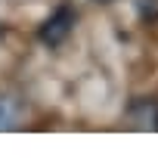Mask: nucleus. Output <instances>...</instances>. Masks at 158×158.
I'll return each mask as SVG.
<instances>
[{"instance_id":"obj_1","label":"nucleus","mask_w":158,"mask_h":158,"mask_svg":"<svg viewBox=\"0 0 158 158\" xmlns=\"http://www.w3.org/2000/svg\"><path fill=\"white\" fill-rule=\"evenodd\" d=\"M74 22H77V13L68 6V3H62V6H56V13L37 28V37H40V44L44 47H62L65 40H68V34L74 31Z\"/></svg>"},{"instance_id":"obj_2","label":"nucleus","mask_w":158,"mask_h":158,"mask_svg":"<svg viewBox=\"0 0 158 158\" xmlns=\"http://www.w3.org/2000/svg\"><path fill=\"white\" fill-rule=\"evenodd\" d=\"M127 118L133 121V127H139V130H158V106L152 102V99H136L133 106H130V112H127Z\"/></svg>"},{"instance_id":"obj_3","label":"nucleus","mask_w":158,"mask_h":158,"mask_svg":"<svg viewBox=\"0 0 158 158\" xmlns=\"http://www.w3.org/2000/svg\"><path fill=\"white\" fill-rule=\"evenodd\" d=\"M19 127V102L10 96H0V130H13Z\"/></svg>"},{"instance_id":"obj_4","label":"nucleus","mask_w":158,"mask_h":158,"mask_svg":"<svg viewBox=\"0 0 158 158\" xmlns=\"http://www.w3.org/2000/svg\"><path fill=\"white\" fill-rule=\"evenodd\" d=\"M96 3H109V0H96Z\"/></svg>"},{"instance_id":"obj_5","label":"nucleus","mask_w":158,"mask_h":158,"mask_svg":"<svg viewBox=\"0 0 158 158\" xmlns=\"http://www.w3.org/2000/svg\"><path fill=\"white\" fill-rule=\"evenodd\" d=\"M0 37H3V25H0Z\"/></svg>"}]
</instances>
